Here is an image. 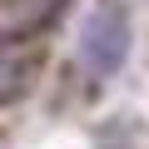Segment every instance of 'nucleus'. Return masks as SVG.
<instances>
[{
    "label": "nucleus",
    "instance_id": "obj_1",
    "mask_svg": "<svg viewBox=\"0 0 149 149\" xmlns=\"http://www.w3.org/2000/svg\"><path fill=\"white\" fill-rule=\"evenodd\" d=\"M129 45H134V30H129V15L119 0H100L90 10L85 30H80V60L95 80H109L119 74V65L129 60Z\"/></svg>",
    "mask_w": 149,
    "mask_h": 149
},
{
    "label": "nucleus",
    "instance_id": "obj_2",
    "mask_svg": "<svg viewBox=\"0 0 149 149\" xmlns=\"http://www.w3.org/2000/svg\"><path fill=\"white\" fill-rule=\"evenodd\" d=\"M25 60H15V55H5V50H0V104H5V100H15L20 90H25Z\"/></svg>",
    "mask_w": 149,
    "mask_h": 149
}]
</instances>
